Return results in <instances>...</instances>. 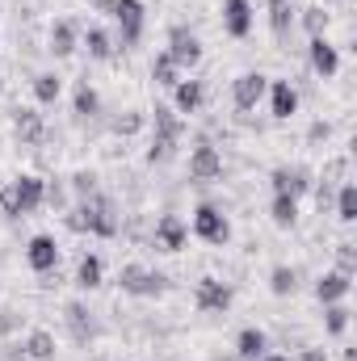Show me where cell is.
Returning <instances> with one entry per match:
<instances>
[{
    "label": "cell",
    "mask_w": 357,
    "mask_h": 361,
    "mask_svg": "<svg viewBox=\"0 0 357 361\" xmlns=\"http://www.w3.org/2000/svg\"><path fill=\"white\" fill-rule=\"evenodd\" d=\"M68 231H76V235H118V214H114V202L109 197H101V193H92V197H80L72 210H68Z\"/></svg>",
    "instance_id": "cell-1"
},
{
    "label": "cell",
    "mask_w": 357,
    "mask_h": 361,
    "mask_svg": "<svg viewBox=\"0 0 357 361\" xmlns=\"http://www.w3.org/2000/svg\"><path fill=\"white\" fill-rule=\"evenodd\" d=\"M42 202H47V180L34 177V173H21L17 180H8V185L0 189V210H4L8 219H25V214H34Z\"/></svg>",
    "instance_id": "cell-2"
},
{
    "label": "cell",
    "mask_w": 357,
    "mask_h": 361,
    "mask_svg": "<svg viewBox=\"0 0 357 361\" xmlns=\"http://www.w3.org/2000/svg\"><path fill=\"white\" fill-rule=\"evenodd\" d=\"M109 17L118 21V47H122V51L135 47V42L143 38V25H147V8H143V0H114Z\"/></svg>",
    "instance_id": "cell-3"
},
{
    "label": "cell",
    "mask_w": 357,
    "mask_h": 361,
    "mask_svg": "<svg viewBox=\"0 0 357 361\" xmlns=\"http://www.w3.org/2000/svg\"><path fill=\"white\" fill-rule=\"evenodd\" d=\"M118 286H122V294H135V298H160L169 290V277L156 269H143V265H122Z\"/></svg>",
    "instance_id": "cell-4"
},
{
    "label": "cell",
    "mask_w": 357,
    "mask_h": 361,
    "mask_svg": "<svg viewBox=\"0 0 357 361\" xmlns=\"http://www.w3.org/2000/svg\"><path fill=\"white\" fill-rule=\"evenodd\" d=\"M193 235L202 240V244H227L231 240V223H227V214L219 210V206H210V202H198V210H193Z\"/></svg>",
    "instance_id": "cell-5"
},
{
    "label": "cell",
    "mask_w": 357,
    "mask_h": 361,
    "mask_svg": "<svg viewBox=\"0 0 357 361\" xmlns=\"http://www.w3.org/2000/svg\"><path fill=\"white\" fill-rule=\"evenodd\" d=\"M193 307L206 311V315H223L231 307V286L219 281V277H202L198 290H193Z\"/></svg>",
    "instance_id": "cell-6"
},
{
    "label": "cell",
    "mask_w": 357,
    "mask_h": 361,
    "mask_svg": "<svg viewBox=\"0 0 357 361\" xmlns=\"http://www.w3.org/2000/svg\"><path fill=\"white\" fill-rule=\"evenodd\" d=\"M169 59L177 68H198L202 63V42H198L193 30H185V25H173L169 30Z\"/></svg>",
    "instance_id": "cell-7"
},
{
    "label": "cell",
    "mask_w": 357,
    "mask_h": 361,
    "mask_svg": "<svg viewBox=\"0 0 357 361\" xmlns=\"http://www.w3.org/2000/svg\"><path fill=\"white\" fill-rule=\"evenodd\" d=\"M265 92H269V76H261V72H244V76L231 80V101H236V109H257Z\"/></svg>",
    "instance_id": "cell-8"
},
{
    "label": "cell",
    "mask_w": 357,
    "mask_h": 361,
    "mask_svg": "<svg viewBox=\"0 0 357 361\" xmlns=\"http://www.w3.org/2000/svg\"><path fill=\"white\" fill-rule=\"evenodd\" d=\"M269 185H273V193H290V197H303L315 180H311V169H303V164H282V169H273L269 173Z\"/></svg>",
    "instance_id": "cell-9"
},
{
    "label": "cell",
    "mask_w": 357,
    "mask_h": 361,
    "mask_svg": "<svg viewBox=\"0 0 357 361\" xmlns=\"http://www.w3.org/2000/svg\"><path fill=\"white\" fill-rule=\"evenodd\" d=\"M307 59H311V72H315L320 80H332V76L341 72V55H337V47H332L324 34L307 42Z\"/></svg>",
    "instance_id": "cell-10"
},
{
    "label": "cell",
    "mask_w": 357,
    "mask_h": 361,
    "mask_svg": "<svg viewBox=\"0 0 357 361\" xmlns=\"http://www.w3.org/2000/svg\"><path fill=\"white\" fill-rule=\"evenodd\" d=\"M189 177L193 180H214L223 177V156H219V147H210L206 139L189 152Z\"/></svg>",
    "instance_id": "cell-11"
},
{
    "label": "cell",
    "mask_w": 357,
    "mask_h": 361,
    "mask_svg": "<svg viewBox=\"0 0 357 361\" xmlns=\"http://www.w3.org/2000/svg\"><path fill=\"white\" fill-rule=\"evenodd\" d=\"M156 248L160 252H181L185 248V240H189V227H185V219L181 214H160V223H156Z\"/></svg>",
    "instance_id": "cell-12"
},
{
    "label": "cell",
    "mask_w": 357,
    "mask_h": 361,
    "mask_svg": "<svg viewBox=\"0 0 357 361\" xmlns=\"http://www.w3.org/2000/svg\"><path fill=\"white\" fill-rule=\"evenodd\" d=\"M25 265L34 273H51L59 265V244H55V235H34L30 244H25Z\"/></svg>",
    "instance_id": "cell-13"
},
{
    "label": "cell",
    "mask_w": 357,
    "mask_h": 361,
    "mask_svg": "<svg viewBox=\"0 0 357 361\" xmlns=\"http://www.w3.org/2000/svg\"><path fill=\"white\" fill-rule=\"evenodd\" d=\"M269 114L277 122H286V118L298 114V89L290 80H269Z\"/></svg>",
    "instance_id": "cell-14"
},
{
    "label": "cell",
    "mask_w": 357,
    "mask_h": 361,
    "mask_svg": "<svg viewBox=\"0 0 357 361\" xmlns=\"http://www.w3.org/2000/svg\"><path fill=\"white\" fill-rule=\"evenodd\" d=\"M223 30L231 38H248L253 34V4L248 0H223Z\"/></svg>",
    "instance_id": "cell-15"
},
{
    "label": "cell",
    "mask_w": 357,
    "mask_h": 361,
    "mask_svg": "<svg viewBox=\"0 0 357 361\" xmlns=\"http://www.w3.org/2000/svg\"><path fill=\"white\" fill-rule=\"evenodd\" d=\"M13 135H17V143H25V147L42 143V135H47L42 114H38V109H17V114H13Z\"/></svg>",
    "instance_id": "cell-16"
},
{
    "label": "cell",
    "mask_w": 357,
    "mask_h": 361,
    "mask_svg": "<svg viewBox=\"0 0 357 361\" xmlns=\"http://www.w3.org/2000/svg\"><path fill=\"white\" fill-rule=\"evenodd\" d=\"M349 290H353V277L349 273H341V269H332V273H324L320 281H315V298L328 307V302H345L349 298Z\"/></svg>",
    "instance_id": "cell-17"
},
{
    "label": "cell",
    "mask_w": 357,
    "mask_h": 361,
    "mask_svg": "<svg viewBox=\"0 0 357 361\" xmlns=\"http://www.w3.org/2000/svg\"><path fill=\"white\" fill-rule=\"evenodd\" d=\"M47 51L55 55V59H68L72 51H76V21H55L51 25V38H47Z\"/></svg>",
    "instance_id": "cell-18"
},
{
    "label": "cell",
    "mask_w": 357,
    "mask_h": 361,
    "mask_svg": "<svg viewBox=\"0 0 357 361\" xmlns=\"http://www.w3.org/2000/svg\"><path fill=\"white\" fill-rule=\"evenodd\" d=\"M63 315H68V332H72L76 341H92V336H97L92 311L85 307V302H68V307H63Z\"/></svg>",
    "instance_id": "cell-19"
},
{
    "label": "cell",
    "mask_w": 357,
    "mask_h": 361,
    "mask_svg": "<svg viewBox=\"0 0 357 361\" xmlns=\"http://www.w3.org/2000/svg\"><path fill=\"white\" fill-rule=\"evenodd\" d=\"M261 353H269V336L261 332V328H240V336H236V357L257 361Z\"/></svg>",
    "instance_id": "cell-20"
},
{
    "label": "cell",
    "mask_w": 357,
    "mask_h": 361,
    "mask_svg": "<svg viewBox=\"0 0 357 361\" xmlns=\"http://www.w3.org/2000/svg\"><path fill=\"white\" fill-rule=\"evenodd\" d=\"M202 97H206L202 80H177V85H173V105H177V114H198V109H202Z\"/></svg>",
    "instance_id": "cell-21"
},
{
    "label": "cell",
    "mask_w": 357,
    "mask_h": 361,
    "mask_svg": "<svg viewBox=\"0 0 357 361\" xmlns=\"http://www.w3.org/2000/svg\"><path fill=\"white\" fill-rule=\"evenodd\" d=\"M269 219H273V227L290 231V227L298 223V197H290V193H273V202H269Z\"/></svg>",
    "instance_id": "cell-22"
},
{
    "label": "cell",
    "mask_w": 357,
    "mask_h": 361,
    "mask_svg": "<svg viewBox=\"0 0 357 361\" xmlns=\"http://www.w3.org/2000/svg\"><path fill=\"white\" fill-rule=\"evenodd\" d=\"M72 114H76V122H92L97 114H101V97L92 89L89 80H80L76 85V101H72Z\"/></svg>",
    "instance_id": "cell-23"
},
{
    "label": "cell",
    "mask_w": 357,
    "mask_h": 361,
    "mask_svg": "<svg viewBox=\"0 0 357 361\" xmlns=\"http://www.w3.org/2000/svg\"><path fill=\"white\" fill-rule=\"evenodd\" d=\"M21 353H25L30 361H51V357H55V336H51L47 328H34V332L25 336Z\"/></svg>",
    "instance_id": "cell-24"
},
{
    "label": "cell",
    "mask_w": 357,
    "mask_h": 361,
    "mask_svg": "<svg viewBox=\"0 0 357 361\" xmlns=\"http://www.w3.org/2000/svg\"><path fill=\"white\" fill-rule=\"evenodd\" d=\"M101 281H105V261H101L97 252L80 257V265H76V286H80V290H97Z\"/></svg>",
    "instance_id": "cell-25"
},
{
    "label": "cell",
    "mask_w": 357,
    "mask_h": 361,
    "mask_svg": "<svg viewBox=\"0 0 357 361\" xmlns=\"http://www.w3.org/2000/svg\"><path fill=\"white\" fill-rule=\"evenodd\" d=\"M152 114H156V135H160V139H173V143H181V135H185V122L177 118V109H169V105H156Z\"/></svg>",
    "instance_id": "cell-26"
},
{
    "label": "cell",
    "mask_w": 357,
    "mask_h": 361,
    "mask_svg": "<svg viewBox=\"0 0 357 361\" xmlns=\"http://www.w3.org/2000/svg\"><path fill=\"white\" fill-rule=\"evenodd\" d=\"M59 92H63V76H59V72H38V76H34V97H38V105H55Z\"/></svg>",
    "instance_id": "cell-27"
},
{
    "label": "cell",
    "mask_w": 357,
    "mask_h": 361,
    "mask_svg": "<svg viewBox=\"0 0 357 361\" xmlns=\"http://www.w3.org/2000/svg\"><path fill=\"white\" fill-rule=\"evenodd\" d=\"M290 25H294V4H290V0H269V30H273L277 38H286Z\"/></svg>",
    "instance_id": "cell-28"
},
{
    "label": "cell",
    "mask_w": 357,
    "mask_h": 361,
    "mask_svg": "<svg viewBox=\"0 0 357 361\" xmlns=\"http://www.w3.org/2000/svg\"><path fill=\"white\" fill-rule=\"evenodd\" d=\"M269 290H273L277 298L294 294V290H298V269H294V265H273V269H269Z\"/></svg>",
    "instance_id": "cell-29"
},
{
    "label": "cell",
    "mask_w": 357,
    "mask_h": 361,
    "mask_svg": "<svg viewBox=\"0 0 357 361\" xmlns=\"http://www.w3.org/2000/svg\"><path fill=\"white\" fill-rule=\"evenodd\" d=\"M349 315H353V311H349L345 302H328V307H324V332H328V336H345V332H349Z\"/></svg>",
    "instance_id": "cell-30"
},
{
    "label": "cell",
    "mask_w": 357,
    "mask_h": 361,
    "mask_svg": "<svg viewBox=\"0 0 357 361\" xmlns=\"http://www.w3.org/2000/svg\"><path fill=\"white\" fill-rule=\"evenodd\" d=\"M85 47H89L92 59H101V63H105V59H114V51H118V47H114V38H109V30H101V25H92L89 34H85Z\"/></svg>",
    "instance_id": "cell-31"
},
{
    "label": "cell",
    "mask_w": 357,
    "mask_h": 361,
    "mask_svg": "<svg viewBox=\"0 0 357 361\" xmlns=\"http://www.w3.org/2000/svg\"><path fill=\"white\" fill-rule=\"evenodd\" d=\"M152 80H156L160 89H173V85H177V80H181V68H177V63H173V59H169V51L152 59Z\"/></svg>",
    "instance_id": "cell-32"
},
{
    "label": "cell",
    "mask_w": 357,
    "mask_h": 361,
    "mask_svg": "<svg viewBox=\"0 0 357 361\" xmlns=\"http://www.w3.org/2000/svg\"><path fill=\"white\" fill-rule=\"evenodd\" d=\"M337 219L341 223H357V185L353 180H345L337 189Z\"/></svg>",
    "instance_id": "cell-33"
},
{
    "label": "cell",
    "mask_w": 357,
    "mask_h": 361,
    "mask_svg": "<svg viewBox=\"0 0 357 361\" xmlns=\"http://www.w3.org/2000/svg\"><path fill=\"white\" fill-rule=\"evenodd\" d=\"M143 122H147V114H139V109H126V114H118L109 126H114V135L131 139V135H139V130H143Z\"/></svg>",
    "instance_id": "cell-34"
},
{
    "label": "cell",
    "mask_w": 357,
    "mask_h": 361,
    "mask_svg": "<svg viewBox=\"0 0 357 361\" xmlns=\"http://www.w3.org/2000/svg\"><path fill=\"white\" fill-rule=\"evenodd\" d=\"M303 30H307L311 38H320V34L328 30V13H324L320 4H311V8H303Z\"/></svg>",
    "instance_id": "cell-35"
},
{
    "label": "cell",
    "mask_w": 357,
    "mask_h": 361,
    "mask_svg": "<svg viewBox=\"0 0 357 361\" xmlns=\"http://www.w3.org/2000/svg\"><path fill=\"white\" fill-rule=\"evenodd\" d=\"M173 152H177V143L173 139H152V147H147V164H164V160H173Z\"/></svg>",
    "instance_id": "cell-36"
},
{
    "label": "cell",
    "mask_w": 357,
    "mask_h": 361,
    "mask_svg": "<svg viewBox=\"0 0 357 361\" xmlns=\"http://www.w3.org/2000/svg\"><path fill=\"white\" fill-rule=\"evenodd\" d=\"M72 189H76L80 197H92V193H97V177H92V173H76V177H72Z\"/></svg>",
    "instance_id": "cell-37"
},
{
    "label": "cell",
    "mask_w": 357,
    "mask_h": 361,
    "mask_svg": "<svg viewBox=\"0 0 357 361\" xmlns=\"http://www.w3.org/2000/svg\"><path fill=\"white\" fill-rule=\"evenodd\" d=\"M337 257H341V273H349V277H353V269H357L353 244H341V248H337Z\"/></svg>",
    "instance_id": "cell-38"
},
{
    "label": "cell",
    "mask_w": 357,
    "mask_h": 361,
    "mask_svg": "<svg viewBox=\"0 0 357 361\" xmlns=\"http://www.w3.org/2000/svg\"><path fill=\"white\" fill-rule=\"evenodd\" d=\"M47 202H51V206H63V185L51 180V185H47Z\"/></svg>",
    "instance_id": "cell-39"
},
{
    "label": "cell",
    "mask_w": 357,
    "mask_h": 361,
    "mask_svg": "<svg viewBox=\"0 0 357 361\" xmlns=\"http://www.w3.org/2000/svg\"><path fill=\"white\" fill-rule=\"evenodd\" d=\"M320 139H328V122H315L311 126V143H320Z\"/></svg>",
    "instance_id": "cell-40"
},
{
    "label": "cell",
    "mask_w": 357,
    "mask_h": 361,
    "mask_svg": "<svg viewBox=\"0 0 357 361\" xmlns=\"http://www.w3.org/2000/svg\"><path fill=\"white\" fill-rule=\"evenodd\" d=\"M298 361H328V353H324V349H303Z\"/></svg>",
    "instance_id": "cell-41"
},
{
    "label": "cell",
    "mask_w": 357,
    "mask_h": 361,
    "mask_svg": "<svg viewBox=\"0 0 357 361\" xmlns=\"http://www.w3.org/2000/svg\"><path fill=\"white\" fill-rule=\"evenodd\" d=\"M0 361H30V357H25L21 349H8V353H4V357H0Z\"/></svg>",
    "instance_id": "cell-42"
},
{
    "label": "cell",
    "mask_w": 357,
    "mask_h": 361,
    "mask_svg": "<svg viewBox=\"0 0 357 361\" xmlns=\"http://www.w3.org/2000/svg\"><path fill=\"white\" fill-rule=\"evenodd\" d=\"M257 361H294V357H286V353H261Z\"/></svg>",
    "instance_id": "cell-43"
},
{
    "label": "cell",
    "mask_w": 357,
    "mask_h": 361,
    "mask_svg": "<svg viewBox=\"0 0 357 361\" xmlns=\"http://www.w3.org/2000/svg\"><path fill=\"white\" fill-rule=\"evenodd\" d=\"M92 4H97L101 13H109V8H114V0H92Z\"/></svg>",
    "instance_id": "cell-44"
}]
</instances>
